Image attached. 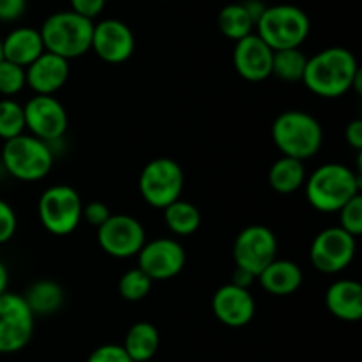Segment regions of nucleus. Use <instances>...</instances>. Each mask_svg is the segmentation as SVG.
<instances>
[{"instance_id": "nucleus-1", "label": "nucleus", "mask_w": 362, "mask_h": 362, "mask_svg": "<svg viewBox=\"0 0 362 362\" xmlns=\"http://www.w3.org/2000/svg\"><path fill=\"white\" fill-rule=\"evenodd\" d=\"M359 71L356 55L350 49L332 46L308 59L303 83L320 98L336 99L352 90Z\"/></svg>"}, {"instance_id": "nucleus-2", "label": "nucleus", "mask_w": 362, "mask_h": 362, "mask_svg": "<svg viewBox=\"0 0 362 362\" xmlns=\"http://www.w3.org/2000/svg\"><path fill=\"white\" fill-rule=\"evenodd\" d=\"M304 184L310 205L324 214L339 212L343 205L361 194V177L339 163L322 165L308 177Z\"/></svg>"}, {"instance_id": "nucleus-3", "label": "nucleus", "mask_w": 362, "mask_h": 362, "mask_svg": "<svg viewBox=\"0 0 362 362\" xmlns=\"http://www.w3.org/2000/svg\"><path fill=\"white\" fill-rule=\"evenodd\" d=\"M271 136L278 151L285 158L306 159L318 154L324 144V129L320 122L303 110H288L276 117Z\"/></svg>"}, {"instance_id": "nucleus-4", "label": "nucleus", "mask_w": 362, "mask_h": 362, "mask_svg": "<svg viewBox=\"0 0 362 362\" xmlns=\"http://www.w3.org/2000/svg\"><path fill=\"white\" fill-rule=\"evenodd\" d=\"M39 32L46 52L73 60L90 49L94 21L73 11H60L46 18Z\"/></svg>"}, {"instance_id": "nucleus-5", "label": "nucleus", "mask_w": 362, "mask_h": 362, "mask_svg": "<svg viewBox=\"0 0 362 362\" xmlns=\"http://www.w3.org/2000/svg\"><path fill=\"white\" fill-rule=\"evenodd\" d=\"M257 35L272 49L300 48L311 30L310 16L300 7L281 4L267 6L260 20L255 25Z\"/></svg>"}, {"instance_id": "nucleus-6", "label": "nucleus", "mask_w": 362, "mask_h": 362, "mask_svg": "<svg viewBox=\"0 0 362 362\" xmlns=\"http://www.w3.org/2000/svg\"><path fill=\"white\" fill-rule=\"evenodd\" d=\"M2 165L14 179L35 182L52 172L53 152L46 141L23 133L4 144Z\"/></svg>"}, {"instance_id": "nucleus-7", "label": "nucleus", "mask_w": 362, "mask_h": 362, "mask_svg": "<svg viewBox=\"0 0 362 362\" xmlns=\"http://www.w3.org/2000/svg\"><path fill=\"white\" fill-rule=\"evenodd\" d=\"M83 202L74 187L57 184L41 194L37 204L39 221L52 235H69L81 223Z\"/></svg>"}, {"instance_id": "nucleus-8", "label": "nucleus", "mask_w": 362, "mask_h": 362, "mask_svg": "<svg viewBox=\"0 0 362 362\" xmlns=\"http://www.w3.org/2000/svg\"><path fill=\"white\" fill-rule=\"evenodd\" d=\"M138 187L151 207L165 209L182 194L184 172L175 159L156 158L141 170Z\"/></svg>"}, {"instance_id": "nucleus-9", "label": "nucleus", "mask_w": 362, "mask_h": 362, "mask_svg": "<svg viewBox=\"0 0 362 362\" xmlns=\"http://www.w3.org/2000/svg\"><path fill=\"white\" fill-rule=\"evenodd\" d=\"M35 317L23 296L6 292L0 296V354H16L30 343Z\"/></svg>"}, {"instance_id": "nucleus-10", "label": "nucleus", "mask_w": 362, "mask_h": 362, "mask_svg": "<svg viewBox=\"0 0 362 362\" xmlns=\"http://www.w3.org/2000/svg\"><path fill=\"white\" fill-rule=\"evenodd\" d=\"M278 239L274 232L264 225H251L237 235L233 243V260L239 269L251 272L255 278L276 260Z\"/></svg>"}, {"instance_id": "nucleus-11", "label": "nucleus", "mask_w": 362, "mask_h": 362, "mask_svg": "<svg viewBox=\"0 0 362 362\" xmlns=\"http://www.w3.org/2000/svg\"><path fill=\"white\" fill-rule=\"evenodd\" d=\"M356 237L346 233L339 226L325 228L311 243L310 260L317 271L324 274L341 272L352 264L356 257Z\"/></svg>"}, {"instance_id": "nucleus-12", "label": "nucleus", "mask_w": 362, "mask_h": 362, "mask_svg": "<svg viewBox=\"0 0 362 362\" xmlns=\"http://www.w3.org/2000/svg\"><path fill=\"white\" fill-rule=\"evenodd\" d=\"M98 243L106 255L126 260L144 247L145 228L133 216L112 214L98 228Z\"/></svg>"}, {"instance_id": "nucleus-13", "label": "nucleus", "mask_w": 362, "mask_h": 362, "mask_svg": "<svg viewBox=\"0 0 362 362\" xmlns=\"http://www.w3.org/2000/svg\"><path fill=\"white\" fill-rule=\"evenodd\" d=\"M23 113L25 129L46 144L60 140L69 126L66 108L53 95H34L23 106Z\"/></svg>"}, {"instance_id": "nucleus-14", "label": "nucleus", "mask_w": 362, "mask_h": 362, "mask_svg": "<svg viewBox=\"0 0 362 362\" xmlns=\"http://www.w3.org/2000/svg\"><path fill=\"white\" fill-rule=\"evenodd\" d=\"M138 257V269L145 272L152 281H166L180 274L186 265V251L175 239H158L145 243Z\"/></svg>"}, {"instance_id": "nucleus-15", "label": "nucleus", "mask_w": 362, "mask_h": 362, "mask_svg": "<svg viewBox=\"0 0 362 362\" xmlns=\"http://www.w3.org/2000/svg\"><path fill=\"white\" fill-rule=\"evenodd\" d=\"M134 34L124 21L110 18L94 25L92 46L95 55L108 64H122L134 53Z\"/></svg>"}, {"instance_id": "nucleus-16", "label": "nucleus", "mask_w": 362, "mask_h": 362, "mask_svg": "<svg viewBox=\"0 0 362 362\" xmlns=\"http://www.w3.org/2000/svg\"><path fill=\"white\" fill-rule=\"evenodd\" d=\"M212 311L223 325L240 329L251 324L255 311H257V304H255L250 290L239 288V286L228 283L216 290L214 297H212Z\"/></svg>"}, {"instance_id": "nucleus-17", "label": "nucleus", "mask_w": 362, "mask_h": 362, "mask_svg": "<svg viewBox=\"0 0 362 362\" xmlns=\"http://www.w3.org/2000/svg\"><path fill=\"white\" fill-rule=\"evenodd\" d=\"M272 52L257 34L235 42L233 48V66L235 71L247 81H264L272 73Z\"/></svg>"}, {"instance_id": "nucleus-18", "label": "nucleus", "mask_w": 362, "mask_h": 362, "mask_svg": "<svg viewBox=\"0 0 362 362\" xmlns=\"http://www.w3.org/2000/svg\"><path fill=\"white\" fill-rule=\"evenodd\" d=\"M67 78L69 60L49 52L42 53L25 69V80L35 95H53L67 83Z\"/></svg>"}, {"instance_id": "nucleus-19", "label": "nucleus", "mask_w": 362, "mask_h": 362, "mask_svg": "<svg viewBox=\"0 0 362 362\" xmlns=\"http://www.w3.org/2000/svg\"><path fill=\"white\" fill-rule=\"evenodd\" d=\"M41 32L32 27H18L2 39V57L7 62L27 69L45 53Z\"/></svg>"}, {"instance_id": "nucleus-20", "label": "nucleus", "mask_w": 362, "mask_h": 362, "mask_svg": "<svg viewBox=\"0 0 362 362\" xmlns=\"http://www.w3.org/2000/svg\"><path fill=\"white\" fill-rule=\"evenodd\" d=\"M325 306L332 317L343 322H357L362 318V286L354 279H339L329 286Z\"/></svg>"}, {"instance_id": "nucleus-21", "label": "nucleus", "mask_w": 362, "mask_h": 362, "mask_svg": "<svg viewBox=\"0 0 362 362\" xmlns=\"http://www.w3.org/2000/svg\"><path fill=\"white\" fill-rule=\"evenodd\" d=\"M257 279L262 288L271 296H292L303 285V271L296 262L276 258Z\"/></svg>"}, {"instance_id": "nucleus-22", "label": "nucleus", "mask_w": 362, "mask_h": 362, "mask_svg": "<svg viewBox=\"0 0 362 362\" xmlns=\"http://www.w3.org/2000/svg\"><path fill=\"white\" fill-rule=\"evenodd\" d=\"M23 299L34 317H49L62 308L66 293L53 279H39L28 286Z\"/></svg>"}, {"instance_id": "nucleus-23", "label": "nucleus", "mask_w": 362, "mask_h": 362, "mask_svg": "<svg viewBox=\"0 0 362 362\" xmlns=\"http://www.w3.org/2000/svg\"><path fill=\"white\" fill-rule=\"evenodd\" d=\"M124 350L133 362H147L159 349V332L151 322H138L131 325L124 338Z\"/></svg>"}, {"instance_id": "nucleus-24", "label": "nucleus", "mask_w": 362, "mask_h": 362, "mask_svg": "<svg viewBox=\"0 0 362 362\" xmlns=\"http://www.w3.org/2000/svg\"><path fill=\"white\" fill-rule=\"evenodd\" d=\"M306 182V168L304 163L292 158H279L269 170V184L276 193H296Z\"/></svg>"}, {"instance_id": "nucleus-25", "label": "nucleus", "mask_w": 362, "mask_h": 362, "mask_svg": "<svg viewBox=\"0 0 362 362\" xmlns=\"http://www.w3.org/2000/svg\"><path fill=\"white\" fill-rule=\"evenodd\" d=\"M165 223L175 235H193L202 225V216L197 205L186 200H175L168 207L163 209Z\"/></svg>"}, {"instance_id": "nucleus-26", "label": "nucleus", "mask_w": 362, "mask_h": 362, "mask_svg": "<svg viewBox=\"0 0 362 362\" xmlns=\"http://www.w3.org/2000/svg\"><path fill=\"white\" fill-rule=\"evenodd\" d=\"M218 27L225 37L237 42L253 34L255 21L250 16V13L244 9L243 4H228L219 11Z\"/></svg>"}, {"instance_id": "nucleus-27", "label": "nucleus", "mask_w": 362, "mask_h": 362, "mask_svg": "<svg viewBox=\"0 0 362 362\" xmlns=\"http://www.w3.org/2000/svg\"><path fill=\"white\" fill-rule=\"evenodd\" d=\"M306 64L308 57L300 52V48L279 49L272 55L271 76L279 78L286 83H297V81H303Z\"/></svg>"}, {"instance_id": "nucleus-28", "label": "nucleus", "mask_w": 362, "mask_h": 362, "mask_svg": "<svg viewBox=\"0 0 362 362\" xmlns=\"http://www.w3.org/2000/svg\"><path fill=\"white\" fill-rule=\"evenodd\" d=\"M25 133L23 106L11 98L0 99V138L13 140Z\"/></svg>"}, {"instance_id": "nucleus-29", "label": "nucleus", "mask_w": 362, "mask_h": 362, "mask_svg": "<svg viewBox=\"0 0 362 362\" xmlns=\"http://www.w3.org/2000/svg\"><path fill=\"white\" fill-rule=\"evenodd\" d=\"M152 283L154 281L141 269H131L120 276L119 293L122 299L129 300V303H138L151 293Z\"/></svg>"}, {"instance_id": "nucleus-30", "label": "nucleus", "mask_w": 362, "mask_h": 362, "mask_svg": "<svg viewBox=\"0 0 362 362\" xmlns=\"http://www.w3.org/2000/svg\"><path fill=\"white\" fill-rule=\"evenodd\" d=\"M25 85H27V80H25L23 67L2 60L0 62V95L11 98V95L20 94Z\"/></svg>"}, {"instance_id": "nucleus-31", "label": "nucleus", "mask_w": 362, "mask_h": 362, "mask_svg": "<svg viewBox=\"0 0 362 362\" xmlns=\"http://www.w3.org/2000/svg\"><path fill=\"white\" fill-rule=\"evenodd\" d=\"M339 228L345 230L352 237H359L362 233V197L357 194L339 211Z\"/></svg>"}, {"instance_id": "nucleus-32", "label": "nucleus", "mask_w": 362, "mask_h": 362, "mask_svg": "<svg viewBox=\"0 0 362 362\" xmlns=\"http://www.w3.org/2000/svg\"><path fill=\"white\" fill-rule=\"evenodd\" d=\"M16 226L18 218L14 209L6 200H0V246L13 239Z\"/></svg>"}, {"instance_id": "nucleus-33", "label": "nucleus", "mask_w": 362, "mask_h": 362, "mask_svg": "<svg viewBox=\"0 0 362 362\" xmlns=\"http://www.w3.org/2000/svg\"><path fill=\"white\" fill-rule=\"evenodd\" d=\"M87 362H133L129 356L126 354L122 345H115V343H108V345H101L88 356Z\"/></svg>"}, {"instance_id": "nucleus-34", "label": "nucleus", "mask_w": 362, "mask_h": 362, "mask_svg": "<svg viewBox=\"0 0 362 362\" xmlns=\"http://www.w3.org/2000/svg\"><path fill=\"white\" fill-rule=\"evenodd\" d=\"M110 216L112 212H110L108 205L103 202H90V204L83 205V212H81V219H85L88 225L95 226V228H99Z\"/></svg>"}, {"instance_id": "nucleus-35", "label": "nucleus", "mask_w": 362, "mask_h": 362, "mask_svg": "<svg viewBox=\"0 0 362 362\" xmlns=\"http://www.w3.org/2000/svg\"><path fill=\"white\" fill-rule=\"evenodd\" d=\"M69 2L73 13L90 21H94V18H98L106 6V0H69Z\"/></svg>"}, {"instance_id": "nucleus-36", "label": "nucleus", "mask_w": 362, "mask_h": 362, "mask_svg": "<svg viewBox=\"0 0 362 362\" xmlns=\"http://www.w3.org/2000/svg\"><path fill=\"white\" fill-rule=\"evenodd\" d=\"M27 11V0H0V21L13 23Z\"/></svg>"}, {"instance_id": "nucleus-37", "label": "nucleus", "mask_w": 362, "mask_h": 362, "mask_svg": "<svg viewBox=\"0 0 362 362\" xmlns=\"http://www.w3.org/2000/svg\"><path fill=\"white\" fill-rule=\"evenodd\" d=\"M345 140L354 151H362V120L356 119L346 126L345 129Z\"/></svg>"}, {"instance_id": "nucleus-38", "label": "nucleus", "mask_w": 362, "mask_h": 362, "mask_svg": "<svg viewBox=\"0 0 362 362\" xmlns=\"http://www.w3.org/2000/svg\"><path fill=\"white\" fill-rule=\"evenodd\" d=\"M255 279H257V278H255L251 272L244 271V269L235 267V272H233V276H232V285L239 286V288L250 290V286L253 285Z\"/></svg>"}, {"instance_id": "nucleus-39", "label": "nucleus", "mask_w": 362, "mask_h": 362, "mask_svg": "<svg viewBox=\"0 0 362 362\" xmlns=\"http://www.w3.org/2000/svg\"><path fill=\"white\" fill-rule=\"evenodd\" d=\"M244 6V9L250 13V16L253 18L255 25H257V21L260 20V16L264 14V11L267 9V6H265L262 0H244V2H240Z\"/></svg>"}, {"instance_id": "nucleus-40", "label": "nucleus", "mask_w": 362, "mask_h": 362, "mask_svg": "<svg viewBox=\"0 0 362 362\" xmlns=\"http://www.w3.org/2000/svg\"><path fill=\"white\" fill-rule=\"evenodd\" d=\"M7 286H9V271H7L6 265L0 262V296L7 292Z\"/></svg>"}, {"instance_id": "nucleus-41", "label": "nucleus", "mask_w": 362, "mask_h": 362, "mask_svg": "<svg viewBox=\"0 0 362 362\" xmlns=\"http://www.w3.org/2000/svg\"><path fill=\"white\" fill-rule=\"evenodd\" d=\"M4 60V57H2V39H0V62H2Z\"/></svg>"}]
</instances>
